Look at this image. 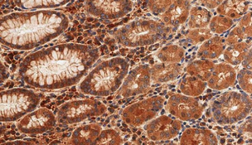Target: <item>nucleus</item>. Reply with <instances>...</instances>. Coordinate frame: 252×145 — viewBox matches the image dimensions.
<instances>
[{
	"label": "nucleus",
	"instance_id": "nucleus-1",
	"mask_svg": "<svg viewBox=\"0 0 252 145\" xmlns=\"http://www.w3.org/2000/svg\"><path fill=\"white\" fill-rule=\"evenodd\" d=\"M100 58L95 47L62 43L31 53L19 65L25 84L42 90H59L77 84Z\"/></svg>",
	"mask_w": 252,
	"mask_h": 145
},
{
	"label": "nucleus",
	"instance_id": "nucleus-2",
	"mask_svg": "<svg viewBox=\"0 0 252 145\" xmlns=\"http://www.w3.org/2000/svg\"><path fill=\"white\" fill-rule=\"evenodd\" d=\"M68 26V18L59 11L11 13L0 21V40L13 50H32L59 37Z\"/></svg>",
	"mask_w": 252,
	"mask_h": 145
},
{
	"label": "nucleus",
	"instance_id": "nucleus-3",
	"mask_svg": "<svg viewBox=\"0 0 252 145\" xmlns=\"http://www.w3.org/2000/svg\"><path fill=\"white\" fill-rule=\"evenodd\" d=\"M129 68V62L125 58H110L101 61L80 82L79 90L96 97L112 95L121 88Z\"/></svg>",
	"mask_w": 252,
	"mask_h": 145
},
{
	"label": "nucleus",
	"instance_id": "nucleus-4",
	"mask_svg": "<svg viewBox=\"0 0 252 145\" xmlns=\"http://www.w3.org/2000/svg\"><path fill=\"white\" fill-rule=\"evenodd\" d=\"M170 27L162 21L153 19H137L124 25L115 32L119 44L126 48L150 46L164 39L171 32Z\"/></svg>",
	"mask_w": 252,
	"mask_h": 145
},
{
	"label": "nucleus",
	"instance_id": "nucleus-5",
	"mask_svg": "<svg viewBox=\"0 0 252 145\" xmlns=\"http://www.w3.org/2000/svg\"><path fill=\"white\" fill-rule=\"evenodd\" d=\"M252 98L246 92L229 90L213 100L211 111L220 125L236 124L244 120L252 112Z\"/></svg>",
	"mask_w": 252,
	"mask_h": 145
},
{
	"label": "nucleus",
	"instance_id": "nucleus-6",
	"mask_svg": "<svg viewBox=\"0 0 252 145\" xmlns=\"http://www.w3.org/2000/svg\"><path fill=\"white\" fill-rule=\"evenodd\" d=\"M41 102V96L33 90L13 88L1 92L0 119L2 122L19 120L27 114L35 111Z\"/></svg>",
	"mask_w": 252,
	"mask_h": 145
},
{
	"label": "nucleus",
	"instance_id": "nucleus-7",
	"mask_svg": "<svg viewBox=\"0 0 252 145\" xmlns=\"http://www.w3.org/2000/svg\"><path fill=\"white\" fill-rule=\"evenodd\" d=\"M106 111L105 104L95 99L71 100L60 106L57 119L60 124H78L92 117L102 116Z\"/></svg>",
	"mask_w": 252,
	"mask_h": 145
},
{
	"label": "nucleus",
	"instance_id": "nucleus-8",
	"mask_svg": "<svg viewBox=\"0 0 252 145\" xmlns=\"http://www.w3.org/2000/svg\"><path fill=\"white\" fill-rule=\"evenodd\" d=\"M164 105V99L155 95L132 104L121 114L123 121L130 126L139 127L155 119Z\"/></svg>",
	"mask_w": 252,
	"mask_h": 145
},
{
	"label": "nucleus",
	"instance_id": "nucleus-9",
	"mask_svg": "<svg viewBox=\"0 0 252 145\" xmlns=\"http://www.w3.org/2000/svg\"><path fill=\"white\" fill-rule=\"evenodd\" d=\"M134 0H86V10L97 19L113 21L131 12Z\"/></svg>",
	"mask_w": 252,
	"mask_h": 145
},
{
	"label": "nucleus",
	"instance_id": "nucleus-10",
	"mask_svg": "<svg viewBox=\"0 0 252 145\" xmlns=\"http://www.w3.org/2000/svg\"><path fill=\"white\" fill-rule=\"evenodd\" d=\"M205 110V105L196 97L183 94L170 96L166 105V111L182 121L199 119Z\"/></svg>",
	"mask_w": 252,
	"mask_h": 145
},
{
	"label": "nucleus",
	"instance_id": "nucleus-11",
	"mask_svg": "<svg viewBox=\"0 0 252 145\" xmlns=\"http://www.w3.org/2000/svg\"><path fill=\"white\" fill-rule=\"evenodd\" d=\"M57 117L52 111L40 108L27 114L17 123V128L24 135H41L50 131L57 124Z\"/></svg>",
	"mask_w": 252,
	"mask_h": 145
},
{
	"label": "nucleus",
	"instance_id": "nucleus-12",
	"mask_svg": "<svg viewBox=\"0 0 252 145\" xmlns=\"http://www.w3.org/2000/svg\"><path fill=\"white\" fill-rule=\"evenodd\" d=\"M151 71L149 65H139L128 72L121 88L119 96L129 98L148 92L151 87Z\"/></svg>",
	"mask_w": 252,
	"mask_h": 145
},
{
	"label": "nucleus",
	"instance_id": "nucleus-13",
	"mask_svg": "<svg viewBox=\"0 0 252 145\" xmlns=\"http://www.w3.org/2000/svg\"><path fill=\"white\" fill-rule=\"evenodd\" d=\"M182 123L179 119L169 116H162L145 124L147 137L152 141H164L172 140L181 132Z\"/></svg>",
	"mask_w": 252,
	"mask_h": 145
},
{
	"label": "nucleus",
	"instance_id": "nucleus-14",
	"mask_svg": "<svg viewBox=\"0 0 252 145\" xmlns=\"http://www.w3.org/2000/svg\"><path fill=\"white\" fill-rule=\"evenodd\" d=\"M236 69L226 63L215 64L213 73L207 82L208 87L214 90H224L233 87L236 82Z\"/></svg>",
	"mask_w": 252,
	"mask_h": 145
},
{
	"label": "nucleus",
	"instance_id": "nucleus-15",
	"mask_svg": "<svg viewBox=\"0 0 252 145\" xmlns=\"http://www.w3.org/2000/svg\"><path fill=\"white\" fill-rule=\"evenodd\" d=\"M192 4L189 0H174L161 15V21L166 26L179 28L188 22Z\"/></svg>",
	"mask_w": 252,
	"mask_h": 145
},
{
	"label": "nucleus",
	"instance_id": "nucleus-16",
	"mask_svg": "<svg viewBox=\"0 0 252 145\" xmlns=\"http://www.w3.org/2000/svg\"><path fill=\"white\" fill-rule=\"evenodd\" d=\"M215 134L206 128H190L182 134L179 144L188 145H218Z\"/></svg>",
	"mask_w": 252,
	"mask_h": 145
},
{
	"label": "nucleus",
	"instance_id": "nucleus-17",
	"mask_svg": "<svg viewBox=\"0 0 252 145\" xmlns=\"http://www.w3.org/2000/svg\"><path fill=\"white\" fill-rule=\"evenodd\" d=\"M184 67L181 64L162 62L154 65L150 67L151 80L153 82L161 84L172 82L180 76Z\"/></svg>",
	"mask_w": 252,
	"mask_h": 145
},
{
	"label": "nucleus",
	"instance_id": "nucleus-18",
	"mask_svg": "<svg viewBox=\"0 0 252 145\" xmlns=\"http://www.w3.org/2000/svg\"><path fill=\"white\" fill-rule=\"evenodd\" d=\"M102 128L100 124H88L76 128L74 130L68 144L70 145H94Z\"/></svg>",
	"mask_w": 252,
	"mask_h": 145
},
{
	"label": "nucleus",
	"instance_id": "nucleus-19",
	"mask_svg": "<svg viewBox=\"0 0 252 145\" xmlns=\"http://www.w3.org/2000/svg\"><path fill=\"white\" fill-rule=\"evenodd\" d=\"M225 40L219 35H213L209 39L202 42L197 50V56L199 59L215 60L222 55L226 48Z\"/></svg>",
	"mask_w": 252,
	"mask_h": 145
},
{
	"label": "nucleus",
	"instance_id": "nucleus-20",
	"mask_svg": "<svg viewBox=\"0 0 252 145\" xmlns=\"http://www.w3.org/2000/svg\"><path fill=\"white\" fill-rule=\"evenodd\" d=\"M250 7L249 0H224L216 9L218 14L236 20L249 12Z\"/></svg>",
	"mask_w": 252,
	"mask_h": 145
},
{
	"label": "nucleus",
	"instance_id": "nucleus-21",
	"mask_svg": "<svg viewBox=\"0 0 252 145\" xmlns=\"http://www.w3.org/2000/svg\"><path fill=\"white\" fill-rule=\"evenodd\" d=\"M252 50L251 41H243V42L228 45L226 47L222 55L226 63L231 66H239L244 61L245 58L250 51Z\"/></svg>",
	"mask_w": 252,
	"mask_h": 145
},
{
	"label": "nucleus",
	"instance_id": "nucleus-22",
	"mask_svg": "<svg viewBox=\"0 0 252 145\" xmlns=\"http://www.w3.org/2000/svg\"><path fill=\"white\" fill-rule=\"evenodd\" d=\"M16 5L23 10H42L60 8L71 0H13Z\"/></svg>",
	"mask_w": 252,
	"mask_h": 145
},
{
	"label": "nucleus",
	"instance_id": "nucleus-23",
	"mask_svg": "<svg viewBox=\"0 0 252 145\" xmlns=\"http://www.w3.org/2000/svg\"><path fill=\"white\" fill-rule=\"evenodd\" d=\"M215 63L212 60L200 59L190 62L187 66L186 72L188 75L197 77L203 82H208L213 73Z\"/></svg>",
	"mask_w": 252,
	"mask_h": 145
},
{
	"label": "nucleus",
	"instance_id": "nucleus-24",
	"mask_svg": "<svg viewBox=\"0 0 252 145\" xmlns=\"http://www.w3.org/2000/svg\"><path fill=\"white\" fill-rule=\"evenodd\" d=\"M208 87L207 82L197 77L187 75L179 82V90L184 95L197 97L204 92Z\"/></svg>",
	"mask_w": 252,
	"mask_h": 145
},
{
	"label": "nucleus",
	"instance_id": "nucleus-25",
	"mask_svg": "<svg viewBox=\"0 0 252 145\" xmlns=\"http://www.w3.org/2000/svg\"><path fill=\"white\" fill-rule=\"evenodd\" d=\"M212 18L213 14L209 9L202 6H194L189 13L188 26L190 29L208 28Z\"/></svg>",
	"mask_w": 252,
	"mask_h": 145
},
{
	"label": "nucleus",
	"instance_id": "nucleus-26",
	"mask_svg": "<svg viewBox=\"0 0 252 145\" xmlns=\"http://www.w3.org/2000/svg\"><path fill=\"white\" fill-rule=\"evenodd\" d=\"M156 56L158 59L162 62L179 63L184 59L185 50L182 47L171 44L161 48Z\"/></svg>",
	"mask_w": 252,
	"mask_h": 145
},
{
	"label": "nucleus",
	"instance_id": "nucleus-27",
	"mask_svg": "<svg viewBox=\"0 0 252 145\" xmlns=\"http://www.w3.org/2000/svg\"><path fill=\"white\" fill-rule=\"evenodd\" d=\"M235 25V20L229 19L227 17L218 14L213 17L211 19L210 24L208 25V29L213 34L220 35L224 32H227Z\"/></svg>",
	"mask_w": 252,
	"mask_h": 145
},
{
	"label": "nucleus",
	"instance_id": "nucleus-28",
	"mask_svg": "<svg viewBox=\"0 0 252 145\" xmlns=\"http://www.w3.org/2000/svg\"><path fill=\"white\" fill-rule=\"evenodd\" d=\"M124 140L115 129H102L100 135L94 141V145H123Z\"/></svg>",
	"mask_w": 252,
	"mask_h": 145
},
{
	"label": "nucleus",
	"instance_id": "nucleus-29",
	"mask_svg": "<svg viewBox=\"0 0 252 145\" xmlns=\"http://www.w3.org/2000/svg\"><path fill=\"white\" fill-rule=\"evenodd\" d=\"M213 35L208 27L204 29H190L189 32H187L186 37L192 45H197L202 44V42L209 39Z\"/></svg>",
	"mask_w": 252,
	"mask_h": 145
},
{
	"label": "nucleus",
	"instance_id": "nucleus-30",
	"mask_svg": "<svg viewBox=\"0 0 252 145\" xmlns=\"http://www.w3.org/2000/svg\"><path fill=\"white\" fill-rule=\"evenodd\" d=\"M252 72L251 69L243 67L238 71V73H236V81L238 82L240 87L244 90V92L250 95L252 92Z\"/></svg>",
	"mask_w": 252,
	"mask_h": 145
},
{
	"label": "nucleus",
	"instance_id": "nucleus-31",
	"mask_svg": "<svg viewBox=\"0 0 252 145\" xmlns=\"http://www.w3.org/2000/svg\"><path fill=\"white\" fill-rule=\"evenodd\" d=\"M174 0H149L148 8L154 16H161Z\"/></svg>",
	"mask_w": 252,
	"mask_h": 145
},
{
	"label": "nucleus",
	"instance_id": "nucleus-32",
	"mask_svg": "<svg viewBox=\"0 0 252 145\" xmlns=\"http://www.w3.org/2000/svg\"><path fill=\"white\" fill-rule=\"evenodd\" d=\"M248 39L247 35L245 34V32L242 31V29L240 27H234L233 29H231V32H229L227 37L225 39L226 45H232V44H236L239 42H243Z\"/></svg>",
	"mask_w": 252,
	"mask_h": 145
},
{
	"label": "nucleus",
	"instance_id": "nucleus-33",
	"mask_svg": "<svg viewBox=\"0 0 252 145\" xmlns=\"http://www.w3.org/2000/svg\"><path fill=\"white\" fill-rule=\"evenodd\" d=\"M237 26L242 29V31L247 35V38L251 39L252 35V12H247L245 15L240 19L239 23Z\"/></svg>",
	"mask_w": 252,
	"mask_h": 145
},
{
	"label": "nucleus",
	"instance_id": "nucleus-34",
	"mask_svg": "<svg viewBox=\"0 0 252 145\" xmlns=\"http://www.w3.org/2000/svg\"><path fill=\"white\" fill-rule=\"evenodd\" d=\"M197 1L199 2L202 7L212 10V9H216L218 8L224 0H197Z\"/></svg>",
	"mask_w": 252,
	"mask_h": 145
},
{
	"label": "nucleus",
	"instance_id": "nucleus-35",
	"mask_svg": "<svg viewBox=\"0 0 252 145\" xmlns=\"http://www.w3.org/2000/svg\"><path fill=\"white\" fill-rule=\"evenodd\" d=\"M246 122L244 124H242L238 129V133L241 135H245V134H248L251 135L252 134V117L251 116H247L246 118Z\"/></svg>",
	"mask_w": 252,
	"mask_h": 145
},
{
	"label": "nucleus",
	"instance_id": "nucleus-36",
	"mask_svg": "<svg viewBox=\"0 0 252 145\" xmlns=\"http://www.w3.org/2000/svg\"><path fill=\"white\" fill-rule=\"evenodd\" d=\"M242 62H244V66L246 68L251 69V66H252V50L250 51L249 53L247 54L244 61Z\"/></svg>",
	"mask_w": 252,
	"mask_h": 145
}]
</instances>
